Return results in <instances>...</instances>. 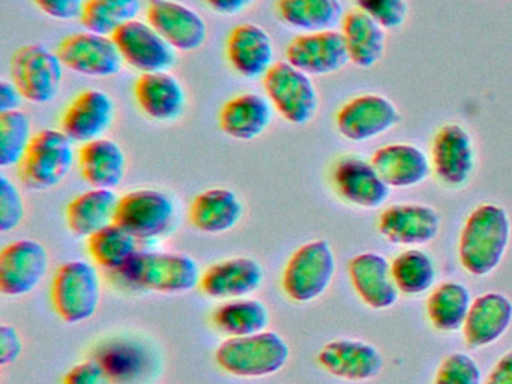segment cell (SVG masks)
I'll return each mask as SVG.
<instances>
[{
    "mask_svg": "<svg viewBox=\"0 0 512 384\" xmlns=\"http://www.w3.org/2000/svg\"><path fill=\"white\" fill-rule=\"evenodd\" d=\"M512 224L508 210L496 203H482L467 215L458 240L461 266L473 276H487L502 263Z\"/></svg>",
    "mask_w": 512,
    "mask_h": 384,
    "instance_id": "obj_1",
    "label": "cell"
},
{
    "mask_svg": "<svg viewBox=\"0 0 512 384\" xmlns=\"http://www.w3.org/2000/svg\"><path fill=\"white\" fill-rule=\"evenodd\" d=\"M289 359V344L272 330L224 339L215 351V362L220 369L239 378L271 377L278 374Z\"/></svg>",
    "mask_w": 512,
    "mask_h": 384,
    "instance_id": "obj_2",
    "label": "cell"
},
{
    "mask_svg": "<svg viewBox=\"0 0 512 384\" xmlns=\"http://www.w3.org/2000/svg\"><path fill=\"white\" fill-rule=\"evenodd\" d=\"M115 275L125 284L163 294L188 293L202 279L197 261L178 252L139 251Z\"/></svg>",
    "mask_w": 512,
    "mask_h": 384,
    "instance_id": "obj_3",
    "label": "cell"
},
{
    "mask_svg": "<svg viewBox=\"0 0 512 384\" xmlns=\"http://www.w3.org/2000/svg\"><path fill=\"white\" fill-rule=\"evenodd\" d=\"M50 300L58 317L67 324L91 320L101 302L97 267L83 260L62 264L53 276Z\"/></svg>",
    "mask_w": 512,
    "mask_h": 384,
    "instance_id": "obj_4",
    "label": "cell"
},
{
    "mask_svg": "<svg viewBox=\"0 0 512 384\" xmlns=\"http://www.w3.org/2000/svg\"><path fill=\"white\" fill-rule=\"evenodd\" d=\"M335 272L337 258L328 240H311L290 255L284 266L281 287L293 302L310 303L331 287Z\"/></svg>",
    "mask_w": 512,
    "mask_h": 384,
    "instance_id": "obj_5",
    "label": "cell"
},
{
    "mask_svg": "<svg viewBox=\"0 0 512 384\" xmlns=\"http://www.w3.org/2000/svg\"><path fill=\"white\" fill-rule=\"evenodd\" d=\"M74 165V143L61 129H41L17 165L20 180L32 191L61 185Z\"/></svg>",
    "mask_w": 512,
    "mask_h": 384,
    "instance_id": "obj_6",
    "label": "cell"
},
{
    "mask_svg": "<svg viewBox=\"0 0 512 384\" xmlns=\"http://www.w3.org/2000/svg\"><path fill=\"white\" fill-rule=\"evenodd\" d=\"M263 90L272 108L292 125H307L319 111V93L313 77L287 60H278L266 72Z\"/></svg>",
    "mask_w": 512,
    "mask_h": 384,
    "instance_id": "obj_7",
    "label": "cell"
},
{
    "mask_svg": "<svg viewBox=\"0 0 512 384\" xmlns=\"http://www.w3.org/2000/svg\"><path fill=\"white\" fill-rule=\"evenodd\" d=\"M64 69L56 51L40 42H32L17 48L11 56L10 80L25 101L49 104L61 90Z\"/></svg>",
    "mask_w": 512,
    "mask_h": 384,
    "instance_id": "obj_8",
    "label": "cell"
},
{
    "mask_svg": "<svg viewBox=\"0 0 512 384\" xmlns=\"http://www.w3.org/2000/svg\"><path fill=\"white\" fill-rule=\"evenodd\" d=\"M400 120V110L391 99L379 93H362L341 105L335 126L346 140L364 143L391 131Z\"/></svg>",
    "mask_w": 512,
    "mask_h": 384,
    "instance_id": "obj_9",
    "label": "cell"
},
{
    "mask_svg": "<svg viewBox=\"0 0 512 384\" xmlns=\"http://www.w3.org/2000/svg\"><path fill=\"white\" fill-rule=\"evenodd\" d=\"M176 207L160 189L140 188L119 197L115 222L139 240L163 236L172 227Z\"/></svg>",
    "mask_w": 512,
    "mask_h": 384,
    "instance_id": "obj_10",
    "label": "cell"
},
{
    "mask_svg": "<svg viewBox=\"0 0 512 384\" xmlns=\"http://www.w3.org/2000/svg\"><path fill=\"white\" fill-rule=\"evenodd\" d=\"M65 69L91 78L115 77L121 72L124 60L112 36L77 32L68 35L56 48Z\"/></svg>",
    "mask_w": 512,
    "mask_h": 384,
    "instance_id": "obj_11",
    "label": "cell"
},
{
    "mask_svg": "<svg viewBox=\"0 0 512 384\" xmlns=\"http://www.w3.org/2000/svg\"><path fill=\"white\" fill-rule=\"evenodd\" d=\"M431 168L442 185L463 188L476 165L472 135L458 123H446L437 129L431 143Z\"/></svg>",
    "mask_w": 512,
    "mask_h": 384,
    "instance_id": "obj_12",
    "label": "cell"
},
{
    "mask_svg": "<svg viewBox=\"0 0 512 384\" xmlns=\"http://www.w3.org/2000/svg\"><path fill=\"white\" fill-rule=\"evenodd\" d=\"M49 251L34 239H19L0 252V293L20 297L32 293L46 278Z\"/></svg>",
    "mask_w": 512,
    "mask_h": 384,
    "instance_id": "obj_13",
    "label": "cell"
},
{
    "mask_svg": "<svg viewBox=\"0 0 512 384\" xmlns=\"http://www.w3.org/2000/svg\"><path fill=\"white\" fill-rule=\"evenodd\" d=\"M332 185L341 200L361 209H379L388 201L391 186L373 162L359 155H344L332 167Z\"/></svg>",
    "mask_w": 512,
    "mask_h": 384,
    "instance_id": "obj_14",
    "label": "cell"
},
{
    "mask_svg": "<svg viewBox=\"0 0 512 384\" xmlns=\"http://www.w3.org/2000/svg\"><path fill=\"white\" fill-rule=\"evenodd\" d=\"M112 38L124 63L142 74L170 71L176 63L175 48L148 21H130Z\"/></svg>",
    "mask_w": 512,
    "mask_h": 384,
    "instance_id": "obj_15",
    "label": "cell"
},
{
    "mask_svg": "<svg viewBox=\"0 0 512 384\" xmlns=\"http://www.w3.org/2000/svg\"><path fill=\"white\" fill-rule=\"evenodd\" d=\"M146 21L182 53L199 50L208 39L205 18L196 9L176 0H149Z\"/></svg>",
    "mask_w": 512,
    "mask_h": 384,
    "instance_id": "obj_16",
    "label": "cell"
},
{
    "mask_svg": "<svg viewBox=\"0 0 512 384\" xmlns=\"http://www.w3.org/2000/svg\"><path fill=\"white\" fill-rule=\"evenodd\" d=\"M286 60L310 77L335 74L350 63L343 33L338 30L299 33L286 47Z\"/></svg>",
    "mask_w": 512,
    "mask_h": 384,
    "instance_id": "obj_17",
    "label": "cell"
},
{
    "mask_svg": "<svg viewBox=\"0 0 512 384\" xmlns=\"http://www.w3.org/2000/svg\"><path fill=\"white\" fill-rule=\"evenodd\" d=\"M379 233L392 245H427L440 230V215L424 203H394L382 210L377 222Z\"/></svg>",
    "mask_w": 512,
    "mask_h": 384,
    "instance_id": "obj_18",
    "label": "cell"
},
{
    "mask_svg": "<svg viewBox=\"0 0 512 384\" xmlns=\"http://www.w3.org/2000/svg\"><path fill=\"white\" fill-rule=\"evenodd\" d=\"M115 117L112 95L100 89L83 90L65 108L61 131L73 143L86 144L103 138L112 128Z\"/></svg>",
    "mask_w": 512,
    "mask_h": 384,
    "instance_id": "obj_19",
    "label": "cell"
},
{
    "mask_svg": "<svg viewBox=\"0 0 512 384\" xmlns=\"http://www.w3.org/2000/svg\"><path fill=\"white\" fill-rule=\"evenodd\" d=\"M317 362L329 374L347 381L373 380L383 369L379 348L362 339H334L323 345Z\"/></svg>",
    "mask_w": 512,
    "mask_h": 384,
    "instance_id": "obj_20",
    "label": "cell"
},
{
    "mask_svg": "<svg viewBox=\"0 0 512 384\" xmlns=\"http://www.w3.org/2000/svg\"><path fill=\"white\" fill-rule=\"evenodd\" d=\"M226 57L230 68L241 77L263 78L275 63L274 42L259 24L241 23L227 36Z\"/></svg>",
    "mask_w": 512,
    "mask_h": 384,
    "instance_id": "obj_21",
    "label": "cell"
},
{
    "mask_svg": "<svg viewBox=\"0 0 512 384\" xmlns=\"http://www.w3.org/2000/svg\"><path fill=\"white\" fill-rule=\"evenodd\" d=\"M350 282L359 299L371 309H389L398 302L400 291L392 278L391 263L379 252H361L349 261Z\"/></svg>",
    "mask_w": 512,
    "mask_h": 384,
    "instance_id": "obj_22",
    "label": "cell"
},
{
    "mask_svg": "<svg viewBox=\"0 0 512 384\" xmlns=\"http://www.w3.org/2000/svg\"><path fill=\"white\" fill-rule=\"evenodd\" d=\"M265 270L250 257H233L217 261L202 273L200 290L212 299L235 300L259 290Z\"/></svg>",
    "mask_w": 512,
    "mask_h": 384,
    "instance_id": "obj_23",
    "label": "cell"
},
{
    "mask_svg": "<svg viewBox=\"0 0 512 384\" xmlns=\"http://www.w3.org/2000/svg\"><path fill=\"white\" fill-rule=\"evenodd\" d=\"M134 99L140 111L155 122H175L187 108L184 84L169 71L140 74L134 83Z\"/></svg>",
    "mask_w": 512,
    "mask_h": 384,
    "instance_id": "obj_24",
    "label": "cell"
},
{
    "mask_svg": "<svg viewBox=\"0 0 512 384\" xmlns=\"http://www.w3.org/2000/svg\"><path fill=\"white\" fill-rule=\"evenodd\" d=\"M511 324L512 300L506 294L490 291L473 300L463 326L464 339L469 347H488L496 344Z\"/></svg>",
    "mask_w": 512,
    "mask_h": 384,
    "instance_id": "obj_25",
    "label": "cell"
},
{
    "mask_svg": "<svg viewBox=\"0 0 512 384\" xmlns=\"http://www.w3.org/2000/svg\"><path fill=\"white\" fill-rule=\"evenodd\" d=\"M370 161L391 188L421 185L433 171L430 158L412 143L385 144L373 153Z\"/></svg>",
    "mask_w": 512,
    "mask_h": 384,
    "instance_id": "obj_26",
    "label": "cell"
},
{
    "mask_svg": "<svg viewBox=\"0 0 512 384\" xmlns=\"http://www.w3.org/2000/svg\"><path fill=\"white\" fill-rule=\"evenodd\" d=\"M272 116L274 108L266 96L245 92L233 96L221 107L218 125L233 140L251 141L265 134Z\"/></svg>",
    "mask_w": 512,
    "mask_h": 384,
    "instance_id": "obj_27",
    "label": "cell"
},
{
    "mask_svg": "<svg viewBox=\"0 0 512 384\" xmlns=\"http://www.w3.org/2000/svg\"><path fill=\"white\" fill-rule=\"evenodd\" d=\"M77 161L83 180L92 188L115 191L127 174V155L121 144L112 138L103 137L82 144Z\"/></svg>",
    "mask_w": 512,
    "mask_h": 384,
    "instance_id": "obj_28",
    "label": "cell"
},
{
    "mask_svg": "<svg viewBox=\"0 0 512 384\" xmlns=\"http://www.w3.org/2000/svg\"><path fill=\"white\" fill-rule=\"evenodd\" d=\"M244 215L241 198L229 188H211L200 192L188 209L194 228L206 234L233 230Z\"/></svg>",
    "mask_w": 512,
    "mask_h": 384,
    "instance_id": "obj_29",
    "label": "cell"
},
{
    "mask_svg": "<svg viewBox=\"0 0 512 384\" xmlns=\"http://www.w3.org/2000/svg\"><path fill=\"white\" fill-rule=\"evenodd\" d=\"M119 197L113 189L92 188L68 203L65 221L77 237H91L115 222Z\"/></svg>",
    "mask_w": 512,
    "mask_h": 384,
    "instance_id": "obj_30",
    "label": "cell"
},
{
    "mask_svg": "<svg viewBox=\"0 0 512 384\" xmlns=\"http://www.w3.org/2000/svg\"><path fill=\"white\" fill-rule=\"evenodd\" d=\"M341 33L350 63L370 69L382 60L386 48V30L358 8L344 14Z\"/></svg>",
    "mask_w": 512,
    "mask_h": 384,
    "instance_id": "obj_31",
    "label": "cell"
},
{
    "mask_svg": "<svg viewBox=\"0 0 512 384\" xmlns=\"http://www.w3.org/2000/svg\"><path fill=\"white\" fill-rule=\"evenodd\" d=\"M275 14L281 23L301 33L335 30L344 18L341 0H277Z\"/></svg>",
    "mask_w": 512,
    "mask_h": 384,
    "instance_id": "obj_32",
    "label": "cell"
},
{
    "mask_svg": "<svg viewBox=\"0 0 512 384\" xmlns=\"http://www.w3.org/2000/svg\"><path fill=\"white\" fill-rule=\"evenodd\" d=\"M472 302V294L466 285L457 281L442 282L428 296V320L439 332H457L463 329Z\"/></svg>",
    "mask_w": 512,
    "mask_h": 384,
    "instance_id": "obj_33",
    "label": "cell"
},
{
    "mask_svg": "<svg viewBox=\"0 0 512 384\" xmlns=\"http://www.w3.org/2000/svg\"><path fill=\"white\" fill-rule=\"evenodd\" d=\"M271 315L268 306L257 299L242 297L218 306L212 314L215 329L229 338L256 335L268 329Z\"/></svg>",
    "mask_w": 512,
    "mask_h": 384,
    "instance_id": "obj_34",
    "label": "cell"
},
{
    "mask_svg": "<svg viewBox=\"0 0 512 384\" xmlns=\"http://www.w3.org/2000/svg\"><path fill=\"white\" fill-rule=\"evenodd\" d=\"M88 249L98 266L116 273L139 252V239L113 222L89 237Z\"/></svg>",
    "mask_w": 512,
    "mask_h": 384,
    "instance_id": "obj_35",
    "label": "cell"
},
{
    "mask_svg": "<svg viewBox=\"0 0 512 384\" xmlns=\"http://www.w3.org/2000/svg\"><path fill=\"white\" fill-rule=\"evenodd\" d=\"M391 270L398 291L406 296L427 293L437 276L433 258L418 248H407L400 252L392 260Z\"/></svg>",
    "mask_w": 512,
    "mask_h": 384,
    "instance_id": "obj_36",
    "label": "cell"
},
{
    "mask_svg": "<svg viewBox=\"0 0 512 384\" xmlns=\"http://www.w3.org/2000/svg\"><path fill=\"white\" fill-rule=\"evenodd\" d=\"M140 11V0H85L80 21L88 32L113 36L122 26L137 20Z\"/></svg>",
    "mask_w": 512,
    "mask_h": 384,
    "instance_id": "obj_37",
    "label": "cell"
},
{
    "mask_svg": "<svg viewBox=\"0 0 512 384\" xmlns=\"http://www.w3.org/2000/svg\"><path fill=\"white\" fill-rule=\"evenodd\" d=\"M34 135L31 117L25 111L0 113V167H17Z\"/></svg>",
    "mask_w": 512,
    "mask_h": 384,
    "instance_id": "obj_38",
    "label": "cell"
},
{
    "mask_svg": "<svg viewBox=\"0 0 512 384\" xmlns=\"http://www.w3.org/2000/svg\"><path fill=\"white\" fill-rule=\"evenodd\" d=\"M433 384H484L482 371L470 354H449L440 362Z\"/></svg>",
    "mask_w": 512,
    "mask_h": 384,
    "instance_id": "obj_39",
    "label": "cell"
},
{
    "mask_svg": "<svg viewBox=\"0 0 512 384\" xmlns=\"http://www.w3.org/2000/svg\"><path fill=\"white\" fill-rule=\"evenodd\" d=\"M25 213L22 191L7 174H0V231L10 233L19 228Z\"/></svg>",
    "mask_w": 512,
    "mask_h": 384,
    "instance_id": "obj_40",
    "label": "cell"
},
{
    "mask_svg": "<svg viewBox=\"0 0 512 384\" xmlns=\"http://www.w3.org/2000/svg\"><path fill=\"white\" fill-rule=\"evenodd\" d=\"M355 5L385 30L403 26L409 15L407 0H355Z\"/></svg>",
    "mask_w": 512,
    "mask_h": 384,
    "instance_id": "obj_41",
    "label": "cell"
},
{
    "mask_svg": "<svg viewBox=\"0 0 512 384\" xmlns=\"http://www.w3.org/2000/svg\"><path fill=\"white\" fill-rule=\"evenodd\" d=\"M47 17L58 21H71L82 17L85 0H32Z\"/></svg>",
    "mask_w": 512,
    "mask_h": 384,
    "instance_id": "obj_42",
    "label": "cell"
},
{
    "mask_svg": "<svg viewBox=\"0 0 512 384\" xmlns=\"http://www.w3.org/2000/svg\"><path fill=\"white\" fill-rule=\"evenodd\" d=\"M62 384H110L106 369L94 360L77 363L65 374Z\"/></svg>",
    "mask_w": 512,
    "mask_h": 384,
    "instance_id": "obj_43",
    "label": "cell"
},
{
    "mask_svg": "<svg viewBox=\"0 0 512 384\" xmlns=\"http://www.w3.org/2000/svg\"><path fill=\"white\" fill-rule=\"evenodd\" d=\"M23 353V339L19 330L11 324L0 326V366L11 365Z\"/></svg>",
    "mask_w": 512,
    "mask_h": 384,
    "instance_id": "obj_44",
    "label": "cell"
},
{
    "mask_svg": "<svg viewBox=\"0 0 512 384\" xmlns=\"http://www.w3.org/2000/svg\"><path fill=\"white\" fill-rule=\"evenodd\" d=\"M25 101L16 84L11 80L0 81V113L20 110Z\"/></svg>",
    "mask_w": 512,
    "mask_h": 384,
    "instance_id": "obj_45",
    "label": "cell"
},
{
    "mask_svg": "<svg viewBox=\"0 0 512 384\" xmlns=\"http://www.w3.org/2000/svg\"><path fill=\"white\" fill-rule=\"evenodd\" d=\"M484 384H512V350L503 354L488 372Z\"/></svg>",
    "mask_w": 512,
    "mask_h": 384,
    "instance_id": "obj_46",
    "label": "cell"
},
{
    "mask_svg": "<svg viewBox=\"0 0 512 384\" xmlns=\"http://www.w3.org/2000/svg\"><path fill=\"white\" fill-rule=\"evenodd\" d=\"M254 2L256 0H205L206 6L212 12L218 15H226V17L241 14L242 11L250 8Z\"/></svg>",
    "mask_w": 512,
    "mask_h": 384,
    "instance_id": "obj_47",
    "label": "cell"
}]
</instances>
